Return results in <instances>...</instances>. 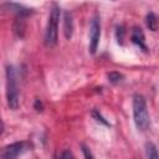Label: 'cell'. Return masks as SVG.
I'll return each mask as SVG.
<instances>
[{
  "mask_svg": "<svg viewBox=\"0 0 159 159\" xmlns=\"http://www.w3.org/2000/svg\"><path fill=\"white\" fill-rule=\"evenodd\" d=\"M133 119L137 129L140 132H145L150 125V118L145 98L139 93H135L133 96Z\"/></svg>",
  "mask_w": 159,
  "mask_h": 159,
  "instance_id": "obj_1",
  "label": "cell"
},
{
  "mask_svg": "<svg viewBox=\"0 0 159 159\" xmlns=\"http://www.w3.org/2000/svg\"><path fill=\"white\" fill-rule=\"evenodd\" d=\"M61 16V10L57 4H52V9L48 16L45 36H43V42L47 47H53L57 41H58V21Z\"/></svg>",
  "mask_w": 159,
  "mask_h": 159,
  "instance_id": "obj_2",
  "label": "cell"
},
{
  "mask_svg": "<svg viewBox=\"0 0 159 159\" xmlns=\"http://www.w3.org/2000/svg\"><path fill=\"white\" fill-rule=\"evenodd\" d=\"M6 101L10 109L15 111L19 108L20 104V97H19V88H17V80H16V72L14 66L7 65L6 66Z\"/></svg>",
  "mask_w": 159,
  "mask_h": 159,
  "instance_id": "obj_3",
  "label": "cell"
},
{
  "mask_svg": "<svg viewBox=\"0 0 159 159\" xmlns=\"http://www.w3.org/2000/svg\"><path fill=\"white\" fill-rule=\"evenodd\" d=\"M101 17L98 14H94L93 17L91 19L89 24V43H88V50L92 55L96 53L98 45H99V39H101Z\"/></svg>",
  "mask_w": 159,
  "mask_h": 159,
  "instance_id": "obj_4",
  "label": "cell"
},
{
  "mask_svg": "<svg viewBox=\"0 0 159 159\" xmlns=\"http://www.w3.org/2000/svg\"><path fill=\"white\" fill-rule=\"evenodd\" d=\"M26 150L25 142H15L6 145L1 152V159H17Z\"/></svg>",
  "mask_w": 159,
  "mask_h": 159,
  "instance_id": "obj_5",
  "label": "cell"
},
{
  "mask_svg": "<svg viewBox=\"0 0 159 159\" xmlns=\"http://www.w3.org/2000/svg\"><path fill=\"white\" fill-rule=\"evenodd\" d=\"M130 39H132V42L133 43H135L137 46H139V48H142L145 52L148 51V47L145 45V36H144V34H143V31H142L140 27H137V26L133 27Z\"/></svg>",
  "mask_w": 159,
  "mask_h": 159,
  "instance_id": "obj_6",
  "label": "cell"
},
{
  "mask_svg": "<svg viewBox=\"0 0 159 159\" xmlns=\"http://www.w3.org/2000/svg\"><path fill=\"white\" fill-rule=\"evenodd\" d=\"M4 7H7L9 10H11L12 12H15L17 15V17H25V16H29L32 14V9H29V7H25L24 5H20V4H15V2H6L2 5Z\"/></svg>",
  "mask_w": 159,
  "mask_h": 159,
  "instance_id": "obj_7",
  "label": "cell"
},
{
  "mask_svg": "<svg viewBox=\"0 0 159 159\" xmlns=\"http://www.w3.org/2000/svg\"><path fill=\"white\" fill-rule=\"evenodd\" d=\"M63 34L67 40H70L73 35V17L70 11H65L63 14Z\"/></svg>",
  "mask_w": 159,
  "mask_h": 159,
  "instance_id": "obj_8",
  "label": "cell"
},
{
  "mask_svg": "<svg viewBox=\"0 0 159 159\" xmlns=\"http://www.w3.org/2000/svg\"><path fill=\"white\" fill-rule=\"evenodd\" d=\"M145 158L147 159H159V152L154 143L148 142L145 144Z\"/></svg>",
  "mask_w": 159,
  "mask_h": 159,
  "instance_id": "obj_9",
  "label": "cell"
},
{
  "mask_svg": "<svg viewBox=\"0 0 159 159\" xmlns=\"http://www.w3.org/2000/svg\"><path fill=\"white\" fill-rule=\"evenodd\" d=\"M14 31L17 36L22 37L24 36V32H25V21H24V17H17L16 21L14 22Z\"/></svg>",
  "mask_w": 159,
  "mask_h": 159,
  "instance_id": "obj_10",
  "label": "cell"
},
{
  "mask_svg": "<svg viewBox=\"0 0 159 159\" xmlns=\"http://www.w3.org/2000/svg\"><path fill=\"white\" fill-rule=\"evenodd\" d=\"M145 22H147V26L149 27V30L157 31V29H158V19H157V16H155L153 12H149V14L147 15Z\"/></svg>",
  "mask_w": 159,
  "mask_h": 159,
  "instance_id": "obj_11",
  "label": "cell"
},
{
  "mask_svg": "<svg viewBox=\"0 0 159 159\" xmlns=\"http://www.w3.org/2000/svg\"><path fill=\"white\" fill-rule=\"evenodd\" d=\"M107 77H108V81L113 84H118L119 82L123 81V75L119 72H109Z\"/></svg>",
  "mask_w": 159,
  "mask_h": 159,
  "instance_id": "obj_12",
  "label": "cell"
},
{
  "mask_svg": "<svg viewBox=\"0 0 159 159\" xmlns=\"http://www.w3.org/2000/svg\"><path fill=\"white\" fill-rule=\"evenodd\" d=\"M92 117H93L97 122H101V123H102V124H104V125H109V123H108V122H107V120L101 116V113H99L98 111H96V109H94V111H92Z\"/></svg>",
  "mask_w": 159,
  "mask_h": 159,
  "instance_id": "obj_13",
  "label": "cell"
},
{
  "mask_svg": "<svg viewBox=\"0 0 159 159\" xmlns=\"http://www.w3.org/2000/svg\"><path fill=\"white\" fill-rule=\"evenodd\" d=\"M116 35H117L118 43H122V42H123V36H124V29H123V26H118V27H117Z\"/></svg>",
  "mask_w": 159,
  "mask_h": 159,
  "instance_id": "obj_14",
  "label": "cell"
},
{
  "mask_svg": "<svg viewBox=\"0 0 159 159\" xmlns=\"http://www.w3.org/2000/svg\"><path fill=\"white\" fill-rule=\"evenodd\" d=\"M82 153H83L84 159H94V157H93V154H92L91 149H89V148H87L86 145H82Z\"/></svg>",
  "mask_w": 159,
  "mask_h": 159,
  "instance_id": "obj_15",
  "label": "cell"
},
{
  "mask_svg": "<svg viewBox=\"0 0 159 159\" xmlns=\"http://www.w3.org/2000/svg\"><path fill=\"white\" fill-rule=\"evenodd\" d=\"M58 159H75V157L71 153V150H63L61 153V155L58 157Z\"/></svg>",
  "mask_w": 159,
  "mask_h": 159,
  "instance_id": "obj_16",
  "label": "cell"
},
{
  "mask_svg": "<svg viewBox=\"0 0 159 159\" xmlns=\"http://www.w3.org/2000/svg\"><path fill=\"white\" fill-rule=\"evenodd\" d=\"M34 107H35V109H36V111H42V109H43L42 102H41L40 99H36V101H35V104H34Z\"/></svg>",
  "mask_w": 159,
  "mask_h": 159,
  "instance_id": "obj_17",
  "label": "cell"
}]
</instances>
